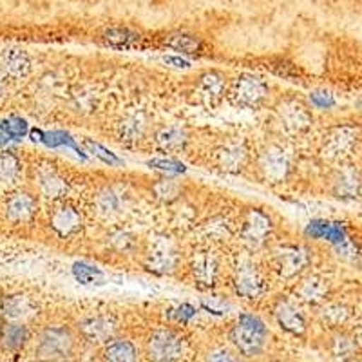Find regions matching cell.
Instances as JSON below:
<instances>
[{
  "label": "cell",
  "mask_w": 362,
  "mask_h": 362,
  "mask_svg": "<svg viewBox=\"0 0 362 362\" xmlns=\"http://www.w3.org/2000/svg\"><path fill=\"white\" fill-rule=\"evenodd\" d=\"M78 354V335L67 326H47L38 334L35 357L38 362H71Z\"/></svg>",
  "instance_id": "obj_1"
},
{
  "label": "cell",
  "mask_w": 362,
  "mask_h": 362,
  "mask_svg": "<svg viewBox=\"0 0 362 362\" xmlns=\"http://www.w3.org/2000/svg\"><path fill=\"white\" fill-rule=\"evenodd\" d=\"M230 342L234 346V350L238 351L241 357H259L264 351L268 344V332L267 325L261 317L254 315V313H243L239 315L235 325L230 329Z\"/></svg>",
  "instance_id": "obj_2"
},
{
  "label": "cell",
  "mask_w": 362,
  "mask_h": 362,
  "mask_svg": "<svg viewBox=\"0 0 362 362\" xmlns=\"http://www.w3.org/2000/svg\"><path fill=\"white\" fill-rule=\"evenodd\" d=\"M148 361L153 362H177L185 354V341L173 328H158L145 342Z\"/></svg>",
  "instance_id": "obj_3"
},
{
  "label": "cell",
  "mask_w": 362,
  "mask_h": 362,
  "mask_svg": "<svg viewBox=\"0 0 362 362\" xmlns=\"http://www.w3.org/2000/svg\"><path fill=\"white\" fill-rule=\"evenodd\" d=\"M267 83L254 74H241L235 80H232L230 89H228V98L238 107L255 109L263 105L264 100L268 98Z\"/></svg>",
  "instance_id": "obj_4"
},
{
  "label": "cell",
  "mask_w": 362,
  "mask_h": 362,
  "mask_svg": "<svg viewBox=\"0 0 362 362\" xmlns=\"http://www.w3.org/2000/svg\"><path fill=\"white\" fill-rule=\"evenodd\" d=\"M274 315H276V321L279 322L281 328L288 334L305 335L306 332V319L305 313L300 310V306L297 305L296 300L292 299H281L277 300L276 308H274Z\"/></svg>",
  "instance_id": "obj_5"
},
{
  "label": "cell",
  "mask_w": 362,
  "mask_h": 362,
  "mask_svg": "<svg viewBox=\"0 0 362 362\" xmlns=\"http://www.w3.org/2000/svg\"><path fill=\"white\" fill-rule=\"evenodd\" d=\"M78 334L93 344H105L116 337V322L109 315H93L78 325Z\"/></svg>",
  "instance_id": "obj_6"
},
{
  "label": "cell",
  "mask_w": 362,
  "mask_h": 362,
  "mask_svg": "<svg viewBox=\"0 0 362 362\" xmlns=\"http://www.w3.org/2000/svg\"><path fill=\"white\" fill-rule=\"evenodd\" d=\"M235 288L247 299H254V297L259 296L261 288H263V281H261L259 272L250 259L239 261L238 268H235Z\"/></svg>",
  "instance_id": "obj_7"
},
{
  "label": "cell",
  "mask_w": 362,
  "mask_h": 362,
  "mask_svg": "<svg viewBox=\"0 0 362 362\" xmlns=\"http://www.w3.org/2000/svg\"><path fill=\"white\" fill-rule=\"evenodd\" d=\"M226 93V82L225 76L216 71H210V73H205L199 78L198 83V98L205 103L206 107L214 109L221 103L223 96Z\"/></svg>",
  "instance_id": "obj_8"
},
{
  "label": "cell",
  "mask_w": 362,
  "mask_h": 362,
  "mask_svg": "<svg viewBox=\"0 0 362 362\" xmlns=\"http://www.w3.org/2000/svg\"><path fill=\"white\" fill-rule=\"evenodd\" d=\"M279 122L286 131L299 132L312 124V115L297 100H288L279 107Z\"/></svg>",
  "instance_id": "obj_9"
},
{
  "label": "cell",
  "mask_w": 362,
  "mask_h": 362,
  "mask_svg": "<svg viewBox=\"0 0 362 362\" xmlns=\"http://www.w3.org/2000/svg\"><path fill=\"white\" fill-rule=\"evenodd\" d=\"M270 228L272 223L267 214H263L261 210H250V212L245 216L241 235H243V239L247 243L257 247V245L263 243L264 238L270 234Z\"/></svg>",
  "instance_id": "obj_10"
},
{
  "label": "cell",
  "mask_w": 362,
  "mask_h": 362,
  "mask_svg": "<svg viewBox=\"0 0 362 362\" xmlns=\"http://www.w3.org/2000/svg\"><path fill=\"white\" fill-rule=\"evenodd\" d=\"M261 169L267 177L279 181L290 170V156L283 147H268L261 156Z\"/></svg>",
  "instance_id": "obj_11"
},
{
  "label": "cell",
  "mask_w": 362,
  "mask_h": 362,
  "mask_svg": "<svg viewBox=\"0 0 362 362\" xmlns=\"http://www.w3.org/2000/svg\"><path fill=\"white\" fill-rule=\"evenodd\" d=\"M355 144H357V131L351 127H339L328 136L325 151L329 158H344L351 154Z\"/></svg>",
  "instance_id": "obj_12"
},
{
  "label": "cell",
  "mask_w": 362,
  "mask_h": 362,
  "mask_svg": "<svg viewBox=\"0 0 362 362\" xmlns=\"http://www.w3.org/2000/svg\"><path fill=\"white\" fill-rule=\"evenodd\" d=\"M277 257V267L284 277H293L297 272L308 264V252L300 247H284L281 248Z\"/></svg>",
  "instance_id": "obj_13"
},
{
  "label": "cell",
  "mask_w": 362,
  "mask_h": 362,
  "mask_svg": "<svg viewBox=\"0 0 362 362\" xmlns=\"http://www.w3.org/2000/svg\"><path fill=\"white\" fill-rule=\"evenodd\" d=\"M103 362H138V348L132 341L115 337L103 344Z\"/></svg>",
  "instance_id": "obj_14"
},
{
  "label": "cell",
  "mask_w": 362,
  "mask_h": 362,
  "mask_svg": "<svg viewBox=\"0 0 362 362\" xmlns=\"http://www.w3.org/2000/svg\"><path fill=\"white\" fill-rule=\"evenodd\" d=\"M51 225L60 235H71L82 226V216L74 206L62 205L51 216Z\"/></svg>",
  "instance_id": "obj_15"
},
{
  "label": "cell",
  "mask_w": 362,
  "mask_h": 362,
  "mask_svg": "<svg viewBox=\"0 0 362 362\" xmlns=\"http://www.w3.org/2000/svg\"><path fill=\"white\" fill-rule=\"evenodd\" d=\"M329 355L337 358L339 362H351L358 354V344L355 339L346 332H337L334 337L329 339Z\"/></svg>",
  "instance_id": "obj_16"
},
{
  "label": "cell",
  "mask_w": 362,
  "mask_h": 362,
  "mask_svg": "<svg viewBox=\"0 0 362 362\" xmlns=\"http://www.w3.org/2000/svg\"><path fill=\"white\" fill-rule=\"evenodd\" d=\"M102 38L109 47L115 49H136L141 44L140 33L127 28H109Z\"/></svg>",
  "instance_id": "obj_17"
},
{
  "label": "cell",
  "mask_w": 362,
  "mask_h": 362,
  "mask_svg": "<svg viewBox=\"0 0 362 362\" xmlns=\"http://www.w3.org/2000/svg\"><path fill=\"white\" fill-rule=\"evenodd\" d=\"M37 210V199L28 192L13 194L8 202V216L13 221H25L35 214Z\"/></svg>",
  "instance_id": "obj_18"
},
{
  "label": "cell",
  "mask_w": 362,
  "mask_h": 362,
  "mask_svg": "<svg viewBox=\"0 0 362 362\" xmlns=\"http://www.w3.org/2000/svg\"><path fill=\"white\" fill-rule=\"evenodd\" d=\"M326 293H328V281L321 276H308L300 281L297 288V296L306 303H321L326 299Z\"/></svg>",
  "instance_id": "obj_19"
},
{
  "label": "cell",
  "mask_w": 362,
  "mask_h": 362,
  "mask_svg": "<svg viewBox=\"0 0 362 362\" xmlns=\"http://www.w3.org/2000/svg\"><path fill=\"white\" fill-rule=\"evenodd\" d=\"M37 183L40 192L44 194L45 198H58L66 192L67 185L62 177L58 176L57 170L53 169H40L37 176Z\"/></svg>",
  "instance_id": "obj_20"
},
{
  "label": "cell",
  "mask_w": 362,
  "mask_h": 362,
  "mask_svg": "<svg viewBox=\"0 0 362 362\" xmlns=\"http://www.w3.org/2000/svg\"><path fill=\"white\" fill-rule=\"evenodd\" d=\"M29 341V329L25 325H9L2 329L0 334V342L4 346V350L8 351H18L25 342Z\"/></svg>",
  "instance_id": "obj_21"
},
{
  "label": "cell",
  "mask_w": 362,
  "mask_h": 362,
  "mask_svg": "<svg viewBox=\"0 0 362 362\" xmlns=\"http://www.w3.org/2000/svg\"><path fill=\"white\" fill-rule=\"evenodd\" d=\"M0 64L4 67V71H8L9 74H15V76H21L29 71V58L28 54L22 53L21 49H9L2 53L0 58Z\"/></svg>",
  "instance_id": "obj_22"
},
{
  "label": "cell",
  "mask_w": 362,
  "mask_h": 362,
  "mask_svg": "<svg viewBox=\"0 0 362 362\" xmlns=\"http://www.w3.org/2000/svg\"><path fill=\"white\" fill-rule=\"evenodd\" d=\"M2 312L9 319H24L35 312L33 303L24 296H13L8 297L2 305Z\"/></svg>",
  "instance_id": "obj_23"
},
{
  "label": "cell",
  "mask_w": 362,
  "mask_h": 362,
  "mask_svg": "<svg viewBox=\"0 0 362 362\" xmlns=\"http://www.w3.org/2000/svg\"><path fill=\"white\" fill-rule=\"evenodd\" d=\"M165 44L167 47L174 51H181V53L187 54H196L202 51V40L192 35H185V33H176V35H169V37L165 38Z\"/></svg>",
  "instance_id": "obj_24"
},
{
  "label": "cell",
  "mask_w": 362,
  "mask_h": 362,
  "mask_svg": "<svg viewBox=\"0 0 362 362\" xmlns=\"http://www.w3.org/2000/svg\"><path fill=\"white\" fill-rule=\"evenodd\" d=\"M156 141L163 151H180L187 141V136L185 132L181 131L180 127H167V129H161L160 132L156 134Z\"/></svg>",
  "instance_id": "obj_25"
},
{
  "label": "cell",
  "mask_w": 362,
  "mask_h": 362,
  "mask_svg": "<svg viewBox=\"0 0 362 362\" xmlns=\"http://www.w3.org/2000/svg\"><path fill=\"white\" fill-rule=\"evenodd\" d=\"M28 134V122L22 118H9L0 122V144L18 140Z\"/></svg>",
  "instance_id": "obj_26"
},
{
  "label": "cell",
  "mask_w": 362,
  "mask_h": 362,
  "mask_svg": "<svg viewBox=\"0 0 362 362\" xmlns=\"http://www.w3.org/2000/svg\"><path fill=\"white\" fill-rule=\"evenodd\" d=\"M218 261L214 255H202L196 263H194V276L198 277L202 283L212 284L214 283L216 276H218Z\"/></svg>",
  "instance_id": "obj_27"
},
{
  "label": "cell",
  "mask_w": 362,
  "mask_h": 362,
  "mask_svg": "<svg viewBox=\"0 0 362 362\" xmlns=\"http://www.w3.org/2000/svg\"><path fill=\"white\" fill-rule=\"evenodd\" d=\"M147 129V119L141 115H132L122 124V136L125 140H140Z\"/></svg>",
  "instance_id": "obj_28"
},
{
  "label": "cell",
  "mask_w": 362,
  "mask_h": 362,
  "mask_svg": "<svg viewBox=\"0 0 362 362\" xmlns=\"http://www.w3.org/2000/svg\"><path fill=\"white\" fill-rule=\"evenodd\" d=\"M21 174V163L13 154H0V183H11Z\"/></svg>",
  "instance_id": "obj_29"
},
{
  "label": "cell",
  "mask_w": 362,
  "mask_h": 362,
  "mask_svg": "<svg viewBox=\"0 0 362 362\" xmlns=\"http://www.w3.org/2000/svg\"><path fill=\"white\" fill-rule=\"evenodd\" d=\"M35 134L40 136L38 140L44 141V144L47 145V147H58V145H66V147L74 148V151H76V153H78L80 156L83 158V154H82V151H80V148H78V145L74 144V140H73V138H71L69 134H67V132L54 131V132H35Z\"/></svg>",
  "instance_id": "obj_30"
},
{
  "label": "cell",
  "mask_w": 362,
  "mask_h": 362,
  "mask_svg": "<svg viewBox=\"0 0 362 362\" xmlns=\"http://www.w3.org/2000/svg\"><path fill=\"white\" fill-rule=\"evenodd\" d=\"M73 274L76 277V281L82 284H95L98 281H102L103 274L100 268L96 267H90L87 263H76L73 267Z\"/></svg>",
  "instance_id": "obj_31"
},
{
  "label": "cell",
  "mask_w": 362,
  "mask_h": 362,
  "mask_svg": "<svg viewBox=\"0 0 362 362\" xmlns=\"http://www.w3.org/2000/svg\"><path fill=\"white\" fill-rule=\"evenodd\" d=\"M205 362H245L243 357L232 348L226 346H218L214 350H210L205 355Z\"/></svg>",
  "instance_id": "obj_32"
},
{
  "label": "cell",
  "mask_w": 362,
  "mask_h": 362,
  "mask_svg": "<svg viewBox=\"0 0 362 362\" xmlns=\"http://www.w3.org/2000/svg\"><path fill=\"white\" fill-rule=\"evenodd\" d=\"M348 317H350V312L341 305H329L322 310V319L332 326L344 325Z\"/></svg>",
  "instance_id": "obj_33"
},
{
  "label": "cell",
  "mask_w": 362,
  "mask_h": 362,
  "mask_svg": "<svg viewBox=\"0 0 362 362\" xmlns=\"http://www.w3.org/2000/svg\"><path fill=\"white\" fill-rule=\"evenodd\" d=\"M245 151L239 145H232L223 151V165H226V170H235L239 165L243 163Z\"/></svg>",
  "instance_id": "obj_34"
},
{
  "label": "cell",
  "mask_w": 362,
  "mask_h": 362,
  "mask_svg": "<svg viewBox=\"0 0 362 362\" xmlns=\"http://www.w3.org/2000/svg\"><path fill=\"white\" fill-rule=\"evenodd\" d=\"M337 192L344 194V196H351L358 194V177L354 173H342L341 177L337 180Z\"/></svg>",
  "instance_id": "obj_35"
},
{
  "label": "cell",
  "mask_w": 362,
  "mask_h": 362,
  "mask_svg": "<svg viewBox=\"0 0 362 362\" xmlns=\"http://www.w3.org/2000/svg\"><path fill=\"white\" fill-rule=\"evenodd\" d=\"M148 165L154 167V169L165 170V173H185L183 163H177V161H173V160H153Z\"/></svg>",
  "instance_id": "obj_36"
},
{
  "label": "cell",
  "mask_w": 362,
  "mask_h": 362,
  "mask_svg": "<svg viewBox=\"0 0 362 362\" xmlns=\"http://www.w3.org/2000/svg\"><path fill=\"white\" fill-rule=\"evenodd\" d=\"M87 147H89L90 151H93V154H95V156L102 158V160L105 161V163H119V160H118V158H116L115 154H112V153H109L107 148H103L102 145H98V144H93V141H89V140H87Z\"/></svg>",
  "instance_id": "obj_37"
},
{
  "label": "cell",
  "mask_w": 362,
  "mask_h": 362,
  "mask_svg": "<svg viewBox=\"0 0 362 362\" xmlns=\"http://www.w3.org/2000/svg\"><path fill=\"white\" fill-rule=\"evenodd\" d=\"M116 205H118V194H115L112 190L102 194V198H100V209H102L103 212H115Z\"/></svg>",
  "instance_id": "obj_38"
},
{
  "label": "cell",
  "mask_w": 362,
  "mask_h": 362,
  "mask_svg": "<svg viewBox=\"0 0 362 362\" xmlns=\"http://www.w3.org/2000/svg\"><path fill=\"white\" fill-rule=\"evenodd\" d=\"M312 102L313 105H317V107H321V109H328L335 103L334 96L328 95V93H313Z\"/></svg>",
  "instance_id": "obj_39"
},
{
  "label": "cell",
  "mask_w": 362,
  "mask_h": 362,
  "mask_svg": "<svg viewBox=\"0 0 362 362\" xmlns=\"http://www.w3.org/2000/svg\"><path fill=\"white\" fill-rule=\"evenodd\" d=\"M165 62L174 64L176 67H189L190 66V64L187 62V60H183V58H174V57H167L165 58Z\"/></svg>",
  "instance_id": "obj_40"
},
{
  "label": "cell",
  "mask_w": 362,
  "mask_h": 362,
  "mask_svg": "<svg viewBox=\"0 0 362 362\" xmlns=\"http://www.w3.org/2000/svg\"><path fill=\"white\" fill-rule=\"evenodd\" d=\"M0 334H2V326H0Z\"/></svg>",
  "instance_id": "obj_41"
}]
</instances>
